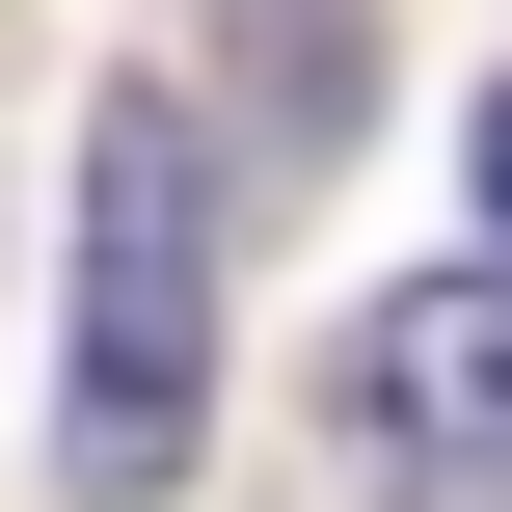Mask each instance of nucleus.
<instances>
[{
	"label": "nucleus",
	"mask_w": 512,
	"mask_h": 512,
	"mask_svg": "<svg viewBox=\"0 0 512 512\" xmlns=\"http://www.w3.org/2000/svg\"><path fill=\"white\" fill-rule=\"evenodd\" d=\"M486 270H512V81H486Z\"/></svg>",
	"instance_id": "nucleus-3"
},
{
	"label": "nucleus",
	"mask_w": 512,
	"mask_h": 512,
	"mask_svg": "<svg viewBox=\"0 0 512 512\" xmlns=\"http://www.w3.org/2000/svg\"><path fill=\"white\" fill-rule=\"evenodd\" d=\"M216 432V135L162 81L81 108V351H54V486L81 512H162Z\"/></svg>",
	"instance_id": "nucleus-1"
},
{
	"label": "nucleus",
	"mask_w": 512,
	"mask_h": 512,
	"mask_svg": "<svg viewBox=\"0 0 512 512\" xmlns=\"http://www.w3.org/2000/svg\"><path fill=\"white\" fill-rule=\"evenodd\" d=\"M324 459L378 512H512V270H405L324 351Z\"/></svg>",
	"instance_id": "nucleus-2"
}]
</instances>
